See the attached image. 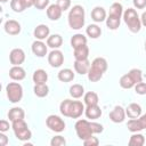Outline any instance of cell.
Returning a JSON list of instances; mask_svg holds the SVG:
<instances>
[{
	"instance_id": "obj_46",
	"label": "cell",
	"mask_w": 146,
	"mask_h": 146,
	"mask_svg": "<svg viewBox=\"0 0 146 146\" xmlns=\"http://www.w3.org/2000/svg\"><path fill=\"white\" fill-rule=\"evenodd\" d=\"M7 143H8V137L3 132H1L0 133V146H6Z\"/></svg>"
},
{
	"instance_id": "obj_5",
	"label": "cell",
	"mask_w": 146,
	"mask_h": 146,
	"mask_svg": "<svg viewBox=\"0 0 146 146\" xmlns=\"http://www.w3.org/2000/svg\"><path fill=\"white\" fill-rule=\"evenodd\" d=\"M11 128L14 130V133L16 136V138L18 140H22V141H26L29 139H31L32 137V132L31 130L29 129L26 122L23 120H17V121H14L11 122Z\"/></svg>"
},
{
	"instance_id": "obj_16",
	"label": "cell",
	"mask_w": 146,
	"mask_h": 146,
	"mask_svg": "<svg viewBox=\"0 0 146 146\" xmlns=\"http://www.w3.org/2000/svg\"><path fill=\"white\" fill-rule=\"evenodd\" d=\"M32 51L36 57H44L47 55V46L41 40H35L32 43Z\"/></svg>"
},
{
	"instance_id": "obj_35",
	"label": "cell",
	"mask_w": 146,
	"mask_h": 146,
	"mask_svg": "<svg viewBox=\"0 0 146 146\" xmlns=\"http://www.w3.org/2000/svg\"><path fill=\"white\" fill-rule=\"evenodd\" d=\"M110 15H113V16H116V17H120L123 15V7L121 3L119 2H114L112 3L111 8H110Z\"/></svg>"
},
{
	"instance_id": "obj_48",
	"label": "cell",
	"mask_w": 146,
	"mask_h": 146,
	"mask_svg": "<svg viewBox=\"0 0 146 146\" xmlns=\"http://www.w3.org/2000/svg\"><path fill=\"white\" fill-rule=\"evenodd\" d=\"M140 21H141V24H143L144 26H146V11H144V13H143Z\"/></svg>"
},
{
	"instance_id": "obj_17",
	"label": "cell",
	"mask_w": 146,
	"mask_h": 146,
	"mask_svg": "<svg viewBox=\"0 0 146 146\" xmlns=\"http://www.w3.org/2000/svg\"><path fill=\"white\" fill-rule=\"evenodd\" d=\"M125 114L129 119H138L141 115V107L137 103H131L125 108Z\"/></svg>"
},
{
	"instance_id": "obj_1",
	"label": "cell",
	"mask_w": 146,
	"mask_h": 146,
	"mask_svg": "<svg viewBox=\"0 0 146 146\" xmlns=\"http://www.w3.org/2000/svg\"><path fill=\"white\" fill-rule=\"evenodd\" d=\"M84 105L79 102V100H71V99H65L60 103L59 105V111L64 116L72 117V119H78L82 115L84 112Z\"/></svg>"
},
{
	"instance_id": "obj_10",
	"label": "cell",
	"mask_w": 146,
	"mask_h": 146,
	"mask_svg": "<svg viewBox=\"0 0 146 146\" xmlns=\"http://www.w3.org/2000/svg\"><path fill=\"white\" fill-rule=\"evenodd\" d=\"M48 63L50 64L51 67H59L62 66V64L64 63V55L60 50L58 49H54L52 51H50V54L48 55Z\"/></svg>"
},
{
	"instance_id": "obj_23",
	"label": "cell",
	"mask_w": 146,
	"mask_h": 146,
	"mask_svg": "<svg viewBox=\"0 0 146 146\" xmlns=\"http://www.w3.org/2000/svg\"><path fill=\"white\" fill-rule=\"evenodd\" d=\"M63 44V38L59 34H52L47 38V46L52 49H58Z\"/></svg>"
},
{
	"instance_id": "obj_43",
	"label": "cell",
	"mask_w": 146,
	"mask_h": 146,
	"mask_svg": "<svg viewBox=\"0 0 146 146\" xmlns=\"http://www.w3.org/2000/svg\"><path fill=\"white\" fill-rule=\"evenodd\" d=\"M56 3L60 7V9H62L63 11H65V10H67V9L70 8V6H71V0H57Z\"/></svg>"
},
{
	"instance_id": "obj_20",
	"label": "cell",
	"mask_w": 146,
	"mask_h": 146,
	"mask_svg": "<svg viewBox=\"0 0 146 146\" xmlns=\"http://www.w3.org/2000/svg\"><path fill=\"white\" fill-rule=\"evenodd\" d=\"M84 114L88 119H91V120H96L98 117H100L102 115V108L97 105H90V106H87V108L84 110Z\"/></svg>"
},
{
	"instance_id": "obj_36",
	"label": "cell",
	"mask_w": 146,
	"mask_h": 146,
	"mask_svg": "<svg viewBox=\"0 0 146 146\" xmlns=\"http://www.w3.org/2000/svg\"><path fill=\"white\" fill-rule=\"evenodd\" d=\"M128 74L131 76V79L133 80L135 84L141 82V80H143V74H141V71H140L139 68H132V70L129 71Z\"/></svg>"
},
{
	"instance_id": "obj_11",
	"label": "cell",
	"mask_w": 146,
	"mask_h": 146,
	"mask_svg": "<svg viewBox=\"0 0 146 146\" xmlns=\"http://www.w3.org/2000/svg\"><path fill=\"white\" fill-rule=\"evenodd\" d=\"M9 60L13 65H21L25 60V52L21 48H15L9 54Z\"/></svg>"
},
{
	"instance_id": "obj_38",
	"label": "cell",
	"mask_w": 146,
	"mask_h": 146,
	"mask_svg": "<svg viewBox=\"0 0 146 146\" xmlns=\"http://www.w3.org/2000/svg\"><path fill=\"white\" fill-rule=\"evenodd\" d=\"M66 144V140L63 136H55L51 138L50 140V145L51 146H64Z\"/></svg>"
},
{
	"instance_id": "obj_34",
	"label": "cell",
	"mask_w": 146,
	"mask_h": 146,
	"mask_svg": "<svg viewBox=\"0 0 146 146\" xmlns=\"http://www.w3.org/2000/svg\"><path fill=\"white\" fill-rule=\"evenodd\" d=\"M83 94H84V89H83V87L81 84L75 83V84L71 86V88H70V95L73 98H80V97H82Z\"/></svg>"
},
{
	"instance_id": "obj_27",
	"label": "cell",
	"mask_w": 146,
	"mask_h": 146,
	"mask_svg": "<svg viewBox=\"0 0 146 146\" xmlns=\"http://www.w3.org/2000/svg\"><path fill=\"white\" fill-rule=\"evenodd\" d=\"M86 33L88 36H90L91 39H97L102 34V29L97 25V24H90L88 25V27L86 29Z\"/></svg>"
},
{
	"instance_id": "obj_2",
	"label": "cell",
	"mask_w": 146,
	"mask_h": 146,
	"mask_svg": "<svg viewBox=\"0 0 146 146\" xmlns=\"http://www.w3.org/2000/svg\"><path fill=\"white\" fill-rule=\"evenodd\" d=\"M107 70V60L103 57H97L92 60L88 72V79L91 82H97L103 78V74Z\"/></svg>"
},
{
	"instance_id": "obj_28",
	"label": "cell",
	"mask_w": 146,
	"mask_h": 146,
	"mask_svg": "<svg viewBox=\"0 0 146 146\" xmlns=\"http://www.w3.org/2000/svg\"><path fill=\"white\" fill-rule=\"evenodd\" d=\"M83 44H87V38L83 35V34H74L72 38H71V46L72 48H78L80 46H83Z\"/></svg>"
},
{
	"instance_id": "obj_9",
	"label": "cell",
	"mask_w": 146,
	"mask_h": 146,
	"mask_svg": "<svg viewBox=\"0 0 146 146\" xmlns=\"http://www.w3.org/2000/svg\"><path fill=\"white\" fill-rule=\"evenodd\" d=\"M127 127L131 132H138L143 129H146V113L140 115L138 119H130L127 123Z\"/></svg>"
},
{
	"instance_id": "obj_3",
	"label": "cell",
	"mask_w": 146,
	"mask_h": 146,
	"mask_svg": "<svg viewBox=\"0 0 146 146\" xmlns=\"http://www.w3.org/2000/svg\"><path fill=\"white\" fill-rule=\"evenodd\" d=\"M68 25L72 30H80L84 25V8L80 5L73 6L68 13Z\"/></svg>"
},
{
	"instance_id": "obj_33",
	"label": "cell",
	"mask_w": 146,
	"mask_h": 146,
	"mask_svg": "<svg viewBox=\"0 0 146 146\" xmlns=\"http://www.w3.org/2000/svg\"><path fill=\"white\" fill-rule=\"evenodd\" d=\"M120 86L123 88V89H130L132 87H135V82L133 80L131 79V76L129 74H124L120 78Z\"/></svg>"
},
{
	"instance_id": "obj_8",
	"label": "cell",
	"mask_w": 146,
	"mask_h": 146,
	"mask_svg": "<svg viewBox=\"0 0 146 146\" xmlns=\"http://www.w3.org/2000/svg\"><path fill=\"white\" fill-rule=\"evenodd\" d=\"M46 124L47 127L55 132H62L65 129V122L63 119H60L58 115H49L46 119Z\"/></svg>"
},
{
	"instance_id": "obj_15",
	"label": "cell",
	"mask_w": 146,
	"mask_h": 146,
	"mask_svg": "<svg viewBox=\"0 0 146 146\" xmlns=\"http://www.w3.org/2000/svg\"><path fill=\"white\" fill-rule=\"evenodd\" d=\"M9 76L15 81H21L25 79L26 73H25V70L21 67V65H13V67L9 70Z\"/></svg>"
},
{
	"instance_id": "obj_47",
	"label": "cell",
	"mask_w": 146,
	"mask_h": 146,
	"mask_svg": "<svg viewBox=\"0 0 146 146\" xmlns=\"http://www.w3.org/2000/svg\"><path fill=\"white\" fill-rule=\"evenodd\" d=\"M22 1H23V3H24L26 9L32 7V6H34V0H22Z\"/></svg>"
},
{
	"instance_id": "obj_39",
	"label": "cell",
	"mask_w": 146,
	"mask_h": 146,
	"mask_svg": "<svg viewBox=\"0 0 146 146\" xmlns=\"http://www.w3.org/2000/svg\"><path fill=\"white\" fill-rule=\"evenodd\" d=\"M135 91L138 95H146V83L145 82H139L135 84Z\"/></svg>"
},
{
	"instance_id": "obj_22",
	"label": "cell",
	"mask_w": 146,
	"mask_h": 146,
	"mask_svg": "<svg viewBox=\"0 0 146 146\" xmlns=\"http://www.w3.org/2000/svg\"><path fill=\"white\" fill-rule=\"evenodd\" d=\"M25 116V112L23 108L21 107H13L9 110L8 112V119L14 122V121H17V120H23Z\"/></svg>"
},
{
	"instance_id": "obj_24",
	"label": "cell",
	"mask_w": 146,
	"mask_h": 146,
	"mask_svg": "<svg viewBox=\"0 0 146 146\" xmlns=\"http://www.w3.org/2000/svg\"><path fill=\"white\" fill-rule=\"evenodd\" d=\"M73 55H74L75 59H88V56H89V48H88V46L83 44V46H80L78 48H74Z\"/></svg>"
},
{
	"instance_id": "obj_26",
	"label": "cell",
	"mask_w": 146,
	"mask_h": 146,
	"mask_svg": "<svg viewBox=\"0 0 146 146\" xmlns=\"http://www.w3.org/2000/svg\"><path fill=\"white\" fill-rule=\"evenodd\" d=\"M58 80L62 82H70L74 79V72L71 68H63L58 72Z\"/></svg>"
},
{
	"instance_id": "obj_13",
	"label": "cell",
	"mask_w": 146,
	"mask_h": 146,
	"mask_svg": "<svg viewBox=\"0 0 146 146\" xmlns=\"http://www.w3.org/2000/svg\"><path fill=\"white\" fill-rule=\"evenodd\" d=\"M3 27H5L6 33H8L10 35H17V34L21 33V30H22L21 24L17 21H15V19H8L5 23Z\"/></svg>"
},
{
	"instance_id": "obj_21",
	"label": "cell",
	"mask_w": 146,
	"mask_h": 146,
	"mask_svg": "<svg viewBox=\"0 0 146 146\" xmlns=\"http://www.w3.org/2000/svg\"><path fill=\"white\" fill-rule=\"evenodd\" d=\"M91 18L96 22V23H100V22H104L107 17H106V10L103 8V7H95L91 11Z\"/></svg>"
},
{
	"instance_id": "obj_12",
	"label": "cell",
	"mask_w": 146,
	"mask_h": 146,
	"mask_svg": "<svg viewBox=\"0 0 146 146\" xmlns=\"http://www.w3.org/2000/svg\"><path fill=\"white\" fill-rule=\"evenodd\" d=\"M125 110L122 107V106H115L113 110H112V112L110 113V119H111V121L112 122H114V123H121V122H123L124 121V119H125Z\"/></svg>"
},
{
	"instance_id": "obj_25",
	"label": "cell",
	"mask_w": 146,
	"mask_h": 146,
	"mask_svg": "<svg viewBox=\"0 0 146 146\" xmlns=\"http://www.w3.org/2000/svg\"><path fill=\"white\" fill-rule=\"evenodd\" d=\"M32 79H33V82H34L35 84L46 83L47 80H48V74H47V72H46L44 70L39 68V70H35V71H34Z\"/></svg>"
},
{
	"instance_id": "obj_30",
	"label": "cell",
	"mask_w": 146,
	"mask_h": 146,
	"mask_svg": "<svg viewBox=\"0 0 146 146\" xmlns=\"http://www.w3.org/2000/svg\"><path fill=\"white\" fill-rule=\"evenodd\" d=\"M33 91H34L35 96L42 98V97H46L49 94V88H48V86L46 83H40V84H35L34 86Z\"/></svg>"
},
{
	"instance_id": "obj_14",
	"label": "cell",
	"mask_w": 146,
	"mask_h": 146,
	"mask_svg": "<svg viewBox=\"0 0 146 146\" xmlns=\"http://www.w3.org/2000/svg\"><path fill=\"white\" fill-rule=\"evenodd\" d=\"M90 66H91V64L88 59H75V62H74V70L76 73H79L81 75L88 74Z\"/></svg>"
},
{
	"instance_id": "obj_6",
	"label": "cell",
	"mask_w": 146,
	"mask_h": 146,
	"mask_svg": "<svg viewBox=\"0 0 146 146\" xmlns=\"http://www.w3.org/2000/svg\"><path fill=\"white\" fill-rule=\"evenodd\" d=\"M6 92L10 103H18L23 97V88L18 82H9L6 86Z\"/></svg>"
},
{
	"instance_id": "obj_29",
	"label": "cell",
	"mask_w": 146,
	"mask_h": 146,
	"mask_svg": "<svg viewBox=\"0 0 146 146\" xmlns=\"http://www.w3.org/2000/svg\"><path fill=\"white\" fill-rule=\"evenodd\" d=\"M120 24H121V18L120 17H116V16H113V15H108L107 16V18H106V26L110 30L119 29Z\"/></svg>"
},
{
	"instance_id": "obj_40",
	"label": "cell",
	"mask_w": 146,
	"mask_h": 146,
	"mask_svg": "<svg viewBox=\"0 0 146 146\" xmlns=\"http://www.w3.org/2000/svg\"><path fill=\"white\" fill-rule=\"evenodd\" d=\"M34 7L39 10H42L46 7H49V0H34Z\"/></svg>"
},
{
	"instance_id": "obj_31",
	"label": "cell",
	"mask_w": 146,
	"mask_h": 146,
	"mask_svg": "<svg viewBox=\"0 0 146 146\" xmlns=\"http://www.w3.org/2000/svg\"><path fill=\"white\" fill-rule=\"evenodd\" d=\"M84 104L87 106H90V105H97L98 102H99V98H98V95L94 91H89L84 95Z\"/></svg>"
},
{
	"instance_id": "obj_7",
	"label": "cell",
	"mask_w": 146,
	"mask_h": 146,
	"mask_svg": "<svg viewBox=\"0 0 146 146\" xmlns=\"http://www.w3.org/2000/svg\"><path fill=\"white\" fill-rule=\"evenodd\" d=\"M74 128H75L78 137L81 140H84V139L92 136V131H91V128H90V122L87 121V120H82V119L78 120Z\"/></svg>"
},
{
	"instance_id": "obj_4",
	"label": "cell",
	"mask_w": 146,
	"mask_h": 146,
	"mask_svg": "<svg viewBox=\"0 0 146 146\" xmlns=\"http://www.w3.org/2000/svg\"><path fill=\"white\" fill-rule=\"evenodd\" d=\"M123 21L127 24L128 29L132 33H137L141 29V21L137 14V11L133 8H128L123 13Z\"/></svg>"
},
{
	"instance_id": "obj_49",
	"label": "cell",
	"mask_w": 146,
	"mask_h": 146,
	"mask_svg": "<svg viewBox=\"0 0 146 146\" xmlns=\"http://www.w3.org/2000/svg\"><path fill=\"white\" fill-rule=\"evenodd\" d=\"M0 1H1V2H2V3H5V2H7V1H8V0H0Z\"/></svg>"
},
{
	"instance_id": "obj_32",
	"label": "cell",
	"mask_w": 146,
	"mask_h": 146,
	"mask_svg": "<svg viewBox=\"0 0 146 146\" xmlns=\"http://www.w3.org/2000/svg\"><path fill=\"white\" fill-rule=\"evenodd\" d=\"M145 144V138L141 133L133 132V135L129 139V145L130 146H143Z\"/></svg>"
},
{
	"instance_id": "obj_42",
	"label": "cell",
	"mask_w": 146,
	"mask_h": 146,
	"mask_svg": "<svg viewBox=\"0 0 146 146\" xmlns=\"http://www.w3.org/2000/svg\"><path fill=\"white\" fill-rule=\"evenodd\" d=\"M83 144H84L86 146H97V145L99 144V140H98L97 137L91 136V137L84 139V140H83Z\"/></svg>"
},
{
	"instance_id": "obj_41",
	"label": "cell",
	"mask_w": 146,
	"mask_h": 146,
	"mask_svg": "<svg viewBox=\"0 0 146 146\" xmlns=\"http://www.w3.org/2000/svg\"><path fill=\"white\" fill-rule=\"evenodd\" d=\"M90 128H91L92 133H100L104 130V127L97 122H90Z\"/></svg>"
},
{
	"instance_id": "obj_19",
	"label": "cell",
	"mask_w": 146,
	"mask_h": 146,
	"mask_svg": "<svg viewBox=\"0 0 146 146\" xmlns=\"http://www.w3.org/2000/svg\"><path fill=\"white\" fill-rule=\"evenodd\" d=\"M49 33H50V30H49V27L47 26V25H44V24H40V25H38L35 29H34V31H33V34H34V36H35V39L36 40H44V39H47L48 36H49Z\"/></svg>"
},
{
	"instance_id": "obj_45",
	"label": "cell",
	"mask_w": 146,
	"mask_h": 146,
	"mask_svg": "<svg viewBox=\"0 0 146 146\" xmlns=\"http://www.w3.org/2000/svg\"><path fill=\"white\" fill-rule=\"evenodd\" d=\"M9 122L6 120H1L0 121V132H6L9 130Z\"/></svg>"
},
{
	"instance_id": "obj_44",
	"label": "cell",
	"mask_w": 146,
	"mask_h": 146,
	"mask_svg": "<svg viewBox=\"0 0 146 146\" xmlns=\"http://www.w3.org/2000/svg\"><path fill=\"white\" fill-rule=\"evenodd\" d=\"M132 2L137 9H144L146 7V0H132Z\"/></svg>"
},
{
	"instance_id": "obj_37",
	"label": "cell",
	"mask_w": 146,
	"mask_h": 146,
	"mask_svg": "<svg viewBox=\"0 0 146 146\" xmlns=\"http://www.w3.org/2000/svg\"><path fill=\"white\" fill-rule=\"evenodd\" d=\"M10 8L15 13H23L26 9L22 0H11L10 1Z\"/></svg>"
},
{
	"instance_id": "obj_18",
	"label": "cell",
	"mask_w": 146,
	"mask_h": 146,
	"mask_svg": "<svg viewBox=\"0 0 146 146\" xmlns=\"http://www.w3.org/2000/svg\"><path fill=\"white\" fill-rule=\"evenodd\" d=\"M62 13H63V10L60 9V7L57 3H52L47 8V16L51 21H58L62 16Z\"/></svg>"
},
{
	"instance_id": "obj_50",
	"label": "cell",
	"mask_w": 146,
	"mask_h": 146,
	"mask_svg": "<svg viewBox=\"0 0 146 146\" xmlns=\"http://www.w3.org/2000/svg\"><path fill=\"white\" fill-rule=\"evenodd\" d=\"M145 51H146V41H145Z\"/></svg>"
}]
</instances>
